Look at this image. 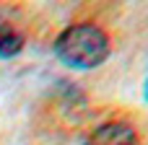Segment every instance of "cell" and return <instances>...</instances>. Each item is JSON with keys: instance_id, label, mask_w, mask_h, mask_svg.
Segmentation results:
<instances>
[{"instance_id": "cell-2", "label": "cell", "mask_w": 148, "mask_h": 145, "mask_svg": "<svg viewBox=\"0 0 148 145\" xmlns=\"http://www.w3.org/2000/svg\"><path fill=\"white\" fill-rule=\"evenodd\" d=\"M86 145H140L135 130L125 122H104L99 125L91 135Z\"/></svg>"}, {"instance_id": "cell-1", "label": "cell", "mask_w": 148, "mask_h": 145, "mask_svg": "<svg viewBox=\"0 0 148 145\" xmlns=\"http://www.w3.org/2000/svg\"><path fill=\"white\" fill-rule=\"evenodd\" d=\"M55 54L73 70H91L109 57V39L94 23H75L57 36Z\"/></svg>"}, {"instance_id": "cell-4", "label": "cell", "mask_w": 148, "mask_h": 145, "mask_svg": "<svg viewBox=\"0 0 148 145\" xmlns=\"http://www.w3.org/2000/svg\"><path fill=\"white\" fill-rule=\"evenodd\" d=\"M146 101H148V80H146Z\"/></svg>"}, {"instance_id": "cell-3", "label": "cell", "mask_w": 148, "mask_h": 145, "mask_svg": "<svg viewBox=\"0 0 148 145\" xmlns=\"http://www.w3.org/2000/svg\"><path fill=\"white\" fill-rule=\"evenodd\" d=\"M23 34L10 26L8 21H0V57H16L23 49Z\"/></svg>"}]
</instances>
